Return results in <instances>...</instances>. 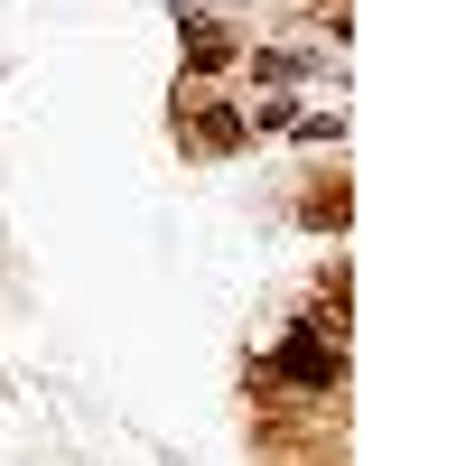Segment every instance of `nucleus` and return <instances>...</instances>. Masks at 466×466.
Returning a JSON list of instances; mask_svg holds the SVG:
<instances>
[{"mask_svg":"<svg viewBox=\"0 0 466 466\" xmlns=\"http://www.w3.org/2000/svg\"><path fill=\"white\" fill-rule=\"evenodd\" d=\"M177 140L197 149V159H233V149L252 140V122H243L215 85H177Z\"/></svg>","mask_w":466,"mask_h":466,"instance_id":"nucleus-1","label":"nucleus"},{"mask_svg":"<svg viewBox=\"0 0 466 466\" xmlns=\"http://www.w3.org/2000/svg\"><path fill=\"white\" fill-rule=\"evenodd\" d=\"M177 56H187V85H215V75L233 66V28L215 10H187L177 19Z\"/></svg>","mask_w":466,"mask_h":466,"instance_id":"nucleus-2","label":"nucleus"}]
</instances>
